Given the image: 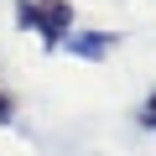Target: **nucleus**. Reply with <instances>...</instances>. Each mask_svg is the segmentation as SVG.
<instances>
[{"mask_svg":"<svg viewBox=\"0 0 156 156\" xmlns=\"http://www.w3.org/2000/svg\"><path fill=\"white\" fill-rule=\"evenodd\" d=\"M16 26L21 31H37L47 52H57L73 31V5L68 0H21L16 5Z\"/></svg>","mask_w":156,"mask_h":156,"instance_id":"obj_1","label":"nucleus"},{"mask_svg":"<svg viewBox=\"0 0 156 156\" xmlns=\"http://www.w3.org/2000/svg\"><path fill=\"white\" fill-rule=\"evenodd\" d=\"M115 42H120L115 31H68V42H62V47H68L73 57L99 62V57H109V52H115Z\"/></svg>","mask_w":156,"mask_h":156,"instance_id":"obj_2","label":"nucleus"},{"mask_svg":"<svg viewBox=\"0 0 156 156\" xmlns=\"http://www.w3.org/2000/svg\"><path fill=\"white\" fill-rule=\"evenodd\" d=\"M140 125H146V130H156V94L140 104Z\"/></svg>","mask_w":156,"mask_h":156,"instance_id":"obj_3","label":"nucleus"},{"mask_svg":"<svg viewBox=\"0 0 156 156\" xmlns=\"http://www.w3.org/2000/svg\"><path fill=\"white\" fill-rule=\"evenodd\" d=\"M11 115H16V104H11V94L0 89V125H11Z\"/></svg>","mask_w":156,"mask_h":156,"instance_id":"obj_4","label":"nucleus"}]
</instances>
